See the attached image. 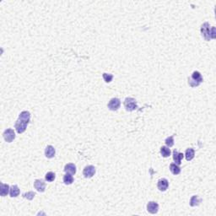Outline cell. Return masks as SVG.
<instances>
[{
  "label": "cell",
  "mask_w": 216,
  "mask_h": 216,
  "mask_svg": "<svg viewBox=\"0 0 216 216\" xmlns=\"http://www.w3.org/2000/svg\"><path fill=\"white\" fill-rule=\"evenodd\" d=\"M10 194L11 198H16V197L19 196L20 194V189L17 185H13V186L10 187Z\"/></svg>",
  "instance_id": "2e32d148"
},
{
  "label": "cell",
  "mask_w": 216,
  "mask_h": 216,
  "mask_svg": "<svg viewBox=\"0 0 216 216\" xmlns=\"http://www.w3.org/2000/svg\"><path fill=\"white\" fill-rule=\"evenodd\" d=\"M64 171L66 173H69V174H75L76 173V166L74 164H72V163H69L64 166Z\"/></svg>",
  "instance_id": "5bb4252c"
},
{
  "label": "cell",
  "mask_w": 216,
  "mask_h": 216,
  "mask_svg": "<svg viewBox=\"0 0 216 216\" xmlns=\"http://www.w3.org/2000/svg\"><path fill=\"white\" fill-rule=\"evenodd\" d=\"M194 156H195V151L192 148H189L187 149L186 150V153H185V156H186V160L187 161H192L193 158H194Z\"/></svg>",
  "instance_id": "e0dca14e"
},
{
  "label": "cell",
  "mask_w": 216,
  "mask_h": 216,
  "mask_svg": "<svg viewBox=\"0 0 216 216\" xmlns=\"http://www.w3.org/2000/svg\"><path fill=\"white\" fill-rule=\"evenodd\" d=\"M161 154L163 157H169L171 156V150L169 149V147L166 146H162L161 148Z\"/></svg>",
  "instance_id": "ffe728a7"
},
{
  "label": "cell",
  "mask_w": 216,
  "mask_h": 216,
  "mask_svg": "<svg viewBox=\"0 0 216 216\" xmlns=\"http://www.w3.org/2000/svg\"><path fill=\"white\" fill-rule=\"evenodd\" d=\"M157 187H158V189L161 192H165L166 191V189L168 188L169 187V182L168 181L166 180V178H162V179H160L158 181V184H157Z\"/></svg>",
  "instance_id": "30bf717a"
},
{
  "label": "cell",
  "mask_w": 216,
  "mask_h": 216,
  "mask_svg": "<svg viewBox=\"0 0 216 216\" xmlns=\"http://www.w3.org/2000/svg\"><path fill=\"white\" fill-rule=\"evenodd\" d=\"M34 187L40 192H45L46 189V184L43 180L41 179H36L34 182Z\"/></svg>",
  "instance_id": "9c48e42d"
},
{
  "label": "cell",
  "mask_w": 216,
  "mask_h": 216,
  "mask_svg": "<svg viewBox=\"0 0 216 216\" xmlns=\"http://www.w3.org/2000/svg\"><path fill=\"white\" fill-rule=\"evenodd\" d=\"M183 156H184V155H183L182 153H179V152L177 150H176L173 151V160H174V161L176 162L175 164H176L177 166L181 165V160L183 159Z\"/></svg>",
  "instance_id": "7c38bea8"
},
{
  "label": "cell",
  "mask_w": 216,
  "mask_h": 216,
  "mask_svg": "<svg viewBox=\"0 0 216 216\" xmlns=\"http://www.w3.org/2000/svg\"><path fill=\"white\" fill-rule=\"evenodd\" d=\"M63 182L66 185H70L74 182V177L72 176V174L69 173H66L64 176H63Z\"/></svg>",
  "instance_id": "d6986e66"
},
{
  "label": "cell",
  "mask_w": 216,
  "mask_h": 216,
  "mask_svg": "<svg viewBox=\"0 0 216 216\" xmlns=\"http://www.w3.org/2000/svg\"><path fill=\"white\" fill-rule=\"evenodd\" d=\"M3 136H4V140L6 141V142L11 143V142L15 139V131L13 130L12 128H8V129H6V130L4 132Z\"/></svg>",
  "instance_id": "277c9868"
},
{
  "label": "cell",
  "mask_w": 216,
  "mask_h": 216,
  "mask_svg": "<svg viewBox=\"0 0 216 216\" xmlns=\"http://www.w3.org/2000/svg\"><path fill=\"white\" fill-rule=\"evenodd\" d=\"M96 173V167L93 166H87L85 167L83 174L86 178H91L95 175Z\"/></svg>",
  "instance_id": "52a82bcc"
},
{
  "label": "cell",
  "mask_w": 216,
  "mask_h": 216,
  "mask_svg": "<svg viewBox=\"0 0 216 216\" xmlns=\"http://www.w3.org/2000/svg\"><path fill=\"white\" fill-rule=\"evenodd\" d=\"M56 150L54 149V147H52V145H47L45 149V156L46 158L48 159H52L55 156Z\"/></svg>",
  "instance_id": "8fae6325"
},
{
  "label": "cell",
  "mask_w": 216,
  "mask_h": 216,
  "mask_svg": "<svg viewBox=\"0 0 216 216\" xmlns=\"http://www.w3.org/2000/svg\"><path fill=\"white\" fill-rule=\"evenodd\" d=\"M201 33L203 38L206 41L210 40V27L208 22L203 23L201 26Z\"/></svg>",
  "instance_id": "3957f363"
},
{
  "label": "cell",
  "mask_w": 216,
  "mask_h": 216,
  "mask_svg": "<svg viewBox=\"0 0 216 216\" xmlns=\"http://www.w3.org/2000/svg\"><path fill=\"white\" fill-rule=\"evenodd\" d=\"M200 202H201V200L198 198V197L197 195H194V196L192 197L191 199H190V205L192 207L198 206V205H199Z\"/></svg>",
  "instance_id": "44dd1931"
},
{
  "label": "cell",
  "mask_w": 216,
  "mask_h": 216,
  "mask_svg": "<svg viewBox=\"0 0 216 216\" xmlns=\"http://www.w3.org/2000/svg\"><path fill=\"white\" fill-rule=\"evenodd\" d=\"M55 177H56L55 173H54V172H52V171H49V172H47V173L46 174L45 179H46V181L51 182V181H53L54 180H55Z\"/></svg>",
  "instance_id": "7402d4cb"
},
{
  "label": "cell",
  "mask_w": 216,
  "mask_h": 216,
  "mask_svg": "<svg viewBox=\"0 0 216 216\" xmlns=\"http://www.w3.org/2000/svg\"><path fill=\"white\" fill-rule=\"evenodd\" d=\"M27 125H28V123H26L25 122H23V121L18 119V120L15 122V128L18 133H23L26 130V127H27Z\"/></svg>",
  "instance_id": "8992f818"
},
{
  "label": "cell",
  "mask_w": 216,
  "mask_h": 216,
  "mask_svg": "<svg viewBox=\"0 0 216 216\" xmlns=\"http://www.w3.org/2000/svg\"><path fill=\"white\" fill-rule=\"evenodd\" d=\"M121 106V101L118 98H112L108 102L107 106L111 111H117Z\"/></svg>",
  "instance_id": "5b68a950"
},
{
  "label": "cell",
  "mask_w": 216,
  "mask_h": 216,
  "mask_svg": "<svg viewBox=\"0 0 216 216\" xmlns=\"http://www.w3.org/2000/svg\"><path fill=\"white\" fill-rule=\"evenodd\" d=\"M18 119L23 121V122H25L29 124V122H30V113L29 111H22L20 113Z\"/></svg>",
  "instance_id": "4fadbf2b"
},
{
  "label": "cell",
  "mask_w": 216,
  "mask_h": 216,
  "mask_svg": "<svg viewBox=\"0 0 216 216\" xmlns=\"http://www.w3.org/2000/svg\"><path fill=\"white\" fill-rule=\"evenodd\" d=\"M10 190V186L8 184L1 183V189H0V195L2 197H5L8 195L9 192Z\"/></svg>",
  "instance_id": "9a60e30c"
},
{
  "label": "cell",
  "mask_w": 216,
  "mask_h": 216,
  "mask_svg": "<svg viewBox=\"0 0 216 216\" xmlns=\"http://www.w3.org/2000/svg\"><path fill=\"white\" fill-rule=\"evenodd\" d=\"M216 37V31L215 27H211L210 28V39H215Z\"/></svg>",
  "instance_id": "484cf974"
},
{
  "label": "cell",
  "mask_w": 216,
  "mask_h": 216,
  "mask_svg": "<svg viewBox=\"0 0 216 216\" xmlns=\"http://www.w3.org/2000/svg\"><path fill=\"white\" fill-rule=\"evenodd\" d=\"M102 76H103V79H104L105 82H106V83H110L111 81L112 80V79H113V75L111 74L104 73V74H102Z\"/></svg>",
  "instance_id": "d4e9b609"
},
{
  "label": "cell",
  "mask_w": 216,
  "mask_h": 216,
  "mask_svg": "<svg viewBox=\"0 0 216 216\" xmlns=\"http://www.w3.org/2000/svg\"><path fill=\"white\" fill-rule=\"evenodd\" d=\"M203 81V79L202 77L201 74L198 71H194L192 74L191 77L188 78V85L192 88H194V87L199 86Z\"/></svg>",
  "instance_id": "6da1fadb"
},
{
  "label": "cell",
  "mask_w": 216,
  "mask_h": 216,
  "mask_svg": "<svg viewBox=\"0 0 216 216\" xmlns=\"http://www.w3.org/2000/svg\"><path fill=\"white\" fill-rule=\"evenodd\" d=\"M166 144L167 147H172V146L174 145V138H173V136H170V137H168V138H166Z\"/></svg>",
  "instance_id": "603a6c76"
},
{
  "label": "cell",
  "mask_w": 216,
  "mask_h": 216,
  "mask_svg": "<svg viewBox=\"0 0 216 216\" xmlns=\"http://www.w3.org/2000/svg\"><path fill=\"white\" fill-rule=\"evenodd\" d=\"M147 210L150 214H156L159 210V204L156 202L151 201L148 203L147 204Z\"/></svg>",
  "instance_id": "ba28073f"
},
{
  "label": "cell",
  "mask_w": 216,
  "mask_h": 216,
  "mask_svg": "<svg viewBox=\"0 0 216 216\" xmlns=\"http://www.w3.org/2000/svg\"><path fill=\"white\" fill-rule=\"evenodd\" d=\"M170 171H171V173L173 175H178L181 172V169H180V167L177 166L176 164L172 163V164L170 165Z\"/></svg>",
  "instance_id": "ac0fdd59"
},
{
  "label": "cell",
  "mask_w": 216,
  "mask_h": 216,
  "mask_svg": "<svg viewBox=\"0 0 216 216\" xmlns=\"http://www.w3.org/2000/svg\"><path fill=\"white\" fill-rule=\"evenodd\" d=\"M35 196V193L34 192H25V193L23 194V197H24L25 198L29 199V200H32Z\"/></svg>",
  "instance_id": "cb8c5ba5"
},
{
  "label": "cell",
  "mask_w": 216,
  "mask_h": 216,
  "mask_svg": "<svg viewBox=\"0 0 216 216\" xmlns=\"http://www.w3.org/2000/svg\"><path fill=\"white\" fill-rule=\"evenodd\" d=\"M124 107L128 111H133L138 108V104L134 98L127 97L124 101Z\"/></svg>",
  "instance_id": "7a4b0ae2"
}]
</instances>
